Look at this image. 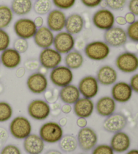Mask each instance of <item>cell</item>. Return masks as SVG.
Wrapping results in <instances>:
<instances>
[{
    "instance_id": "6da1fadb",
    "label": "cell",
    "mask_w": 138,
    "mask_h": 154,
    "mask_svg": "<svg viewBox=\"0 0 138 154\" xmlns=\"http://www.w3.org/2000/svg\"><path fill=\"white\" fill-rule=\"evenodd\" d=\"M9 130L14 138L24 140L31 134L32 126L30 121L27 118L23 116H18L10 122Z\"/></svg>"
},
{
    "instance_id": "7a4b0ae2",
    "label": "cell",
    "mask_w": 138,
    "mask_h": 154,
    "mask_svg": "<svg viewBox=\"0 0 138 154\" xmlns=\"http://www.w3.org/2000/svg\"><path fill=\"white\" fill-rule=\"evenodd\" d=\"M110 48L103 41H94L84 47V54L88 59L93 61H103L109 57Z\"/></svg>"
},
{
    "instance_id": "3957f363",
    "label": "cell",
    "mask_w": 138,
    "mask_h": 154,
    "mask_svg": "<svg viewBox=\"0 0 138 154\" xmlns=\"http://www.w3.org/2000/svg\"><path fill=\"white\" fill-rule=\"evenodd\" d=\"M39 136L45 143L49 144L57 143L63 136V129L59 123L49 121L40 126Z\"/></svg>"
},
{
    "instance_id": "277c9868",
    "label": "cell",
    "mask_w": 138,
    "mask_h": 154,
    "mask_svg": "<svg viewBox=\"0 0 138 154\" xmlns=\"http://www.w3.org/2000/svg\"><path fill=\"white\" fill-rule=\"evenodd\" d=\"M74 73L72 70L66 66L59 65L52 69L49 79L55 86L62 88L71 84L74 80Z\"/></svg>"
},
{
    "instance_id": "5b68a950",
    "label": "cell",
    "mask_w": 138,
    "mask_h": 154,
    "mask_svg": "<svg viewBox=\"0 0 138 154\" xmlns=\"http://www.w3.org/2000/svg\"><path fill=\"white\" fill-rule=\"evenodd\" d=\"M115 65L123 73H134L138 70V56L134 52H123L116 58Z\"/></svg>"
},
{
    "instance_id": "8992f818",
    "label": "cell",
    "mask_w": 138,
    "mask_h": 154,
    "mask_svg": "<svg viewBox=\"0 0 138 154\" xmlns=\"http://www.w3.org/2000/svg\"><path fill=\"white\" fill-rule=\"evenodd\" d=\"M92 23L96 28L106 31L114 26L115 16L108 8H101L94 13Z\"/></svg>"
},
{
    "instance_id": "52a82bcc",
    "label": "cell",
    "mask_w": 138,
    "mask_h": 154,
    "mask_svg": "<svg viewBox=\"0 0 138 154\" xmlns=\"http://www.w3.org/2000/svg\"><path fill=\"white\" fill-rule=\"evenodd\" d=\"M28 114L34 120L42 121L47 119L51 114V108L45 100H34L28 106Z\"/></svg>"
},
{
    "instance_id": "ba28073f",
    "label": "cell",
    "mask_w": 138,
    "mask_h": 154,
    "mask_svg": "<svg viewBox=\"0 0 138 154\" xmlns=\"http://www.w3.org/2000/svg\"><path fill=\"white\" fill-rule=\"evenodd\" d=\"M53 48L61 54H67L74 50L76 47V39L74 35L67 31H61L55 35Z\"/></svg>"
},
{
    "instance_id": "9c48e42d",
    "label": "cell",
    "mask_w": 138,
    "mask_h": 154,
    "mask_svg": "<svg viewBox=\"0 0 138 154\" xmlns=\"http://www.w3.org/2000/svg\"><path fill=\"white\" fill-rule=\"evenodd\" d=\"M39 64L46 70H52L59 66L63 61L62 54L56 49L49 48L42 49L38 57Z\"/></svg>"
},
{
    "instance_id": "30bf717a",
    "label": "cell",
    "mask_w": 138,
    "mask_h": 154,
    "mask_svg": "<svg viewBox=\"0 0 138 154\" xmlns=\"http://www.w3.org/2000/svg\"><path fill=\"white\" fill-rule=\"evenodd\" d=\"M77 140L80 149L84 152H88L93 149L97 145L98 135L94 129L86 126L80 129Z\"/></svg>"
},
{
    "instance_id": "8fae6325",
    "label": "cell",
    "mask_w": 138,
    "mask_h": 154,
    "mask_svg": "<svg viewBox=\"0 0 138 154\" xmlns=\"http://www.w3.org/2000/svg\"><path fill=\"white\" fill-rule=\"evenodd\" d=\"M34 20L28 18H20L14 24V31L18 38L30 39L33 38L37 31Z\"/></svg>"
},
{
    "instance_id": "7c38bea8",
    "label": "cell",
    "mask_w": 138,
    "mask_h": 154,
    "mask_svg": "<svg viewBox=\"0 0 138 154\" xmlns=\"http://www.w3.org/2000/svg\"><path fill=\"white\" fill-rule=\"evenodd\" d=\"M128 38L126 31L120 26H114L104 33V42L112 48H119L125 45Z\"/></svg>"
},
{
    "instance_id": "4fadbf2b",
    "label": "cell",
    "mask_w": 138,
    "mask_h": 154,
    "mask_svg": "<svg viewBox=\"0 0 138 154\" xmlns=\"http://www.w3.org/2000/svg\"><path fill=\"white\" fill-rule=\"evenodd\" d=\"M26 86L28 89L34 94H42L48 89V79L45 74L40 72H34L28 77Z\"/></svg>"
},
{
    "instance_id": "5bb4252c",
    "label": "cell",
    "mask_w": 138,
    "mask_h": 154,
    "mask_svg": "<svg viewBox=\"0 0 138 154\" xmlns=\"http://www.w3.org/2000/svg\"><path fill=\"white\" fill-rule=\"evenodd\" d=\"M78 87L83 97L93 99L98 93L99 82L95 76L88 75L81 79Z\"/></svg>"
},
{
    "instance_id": "9a60e30c",
    "label": "cell",
    "mask_w": 138,
    "mask_h": 154,
    "mask_svg": "<svg viewBox=\"0 0 138 154\" xmlns=\"http://www.w3.org/2000/svg\"><path fill=\"white\" fill-rule=\"evenodd\" d=\"M130 85L128 82L119 81L112 85L111 89V97L116 102L125 103L131 100L133 95Z\"/></svg>"
},
{
    "instance_id": "2e32d148",
    "label": "cell",
    "mask_w": 138,
    "mask_h": 154,
    "mask_svg": "<svg viewBox=\"0 0 138 154\" xmlns=\"http://www.w3.org/2000/svg\"><path fill=\"white\" fill-rule=\"evenodd\" d=\"M128 125V119L122 114L114 113L106 117L103 123V127L106 132L115 133L122 131Z\"/></svg>"
},
{
    "instance_id": "e0dca14e",
    "label": "cell",
    "mask_w": 138,
    "mask_h": 154,
    "mask_svg": "<svg viewBox=\"0 0 138 154\" xmlns=\"http://www.w3.org/2000/svg\"><path fill=\"white\" fill-rule=\"evenodd\" d=\"M67 16L63 10H51L46 17V26L53 32L63 31L65 29Z\"/></svg>"
},
{
    "instance_id": "ac0fdd59",
    "label": "cell",
    "mask_w": 138,
    "mask_h": 154,
    "mask_svg": "<svg viewBox=\"0 0 138 154\" xmlns=\"http://www.w3.org/2000/svg\"><path fill=\"white\" fill-rule=\"evenodd\" d=\"M55 35L47 26H43L37 29L33 37L35 45L42 49L51 48L53 45Z\"/></svg>"
},
{
    "instance_id": "d6986e66",
    "label": "cell",
    "mask_w": 138,
    "mask_h": 154,
    "mask_svg": "<svg viewBox=\"0 0 138 154\" xmlns=\"http://www.w3.org/2000/svg\"><path fill=\"white\" fill-rule=\"evenodd\" d=\"M95 104L92 99L80 97L74 104L73 111L78 118H88L92 115Z\"/></svg>"
},
{
    "instance_id": "ffe728a7",
    "label": "cell",
    "mask_w": 138,
    "mask_h": 154,
    "mask_svg": "<svg viewBox=\"0 0 138 154\" xmlns=\"http://www.w3.org/2000/svg\"><path fill=\"white\" fill-rule=\"evenodd\" d=\"M1 64L8 69H15L20 65L22 62L21 54L15 49L9 48L0 54Z\"/></svg>"
},
{
    "instance_id": "44dd1931",
    "label": "cell",
    "mask_w": 138,
    "mask_h": 154,
    "mask_svg": "<svg viewBox=\"0 0 138 154\" xmlns=\"http://www.w3.org/2000/svg\"><path fill=\"white\" fill-rule=\"evenodd\" d=\"M96 78L101 85L110 86L117 82L118 73L111 66L104 65L99 68L96 73Z\"/></svg>"
},
{
    "instance_id": "7402d4cb",
    "label": "cell",
    "mask_w": 138,
    "mask_h": 154,
    "mask_svg": "<svg viewBox=\"0 0 138 154\" xmlns=\"http://www.w3.org/2000/svg\"><path fill=\"white\" fill-rule=\"evenodd\" d=\"M96 111L102 117H108L115 113L117 102L111 96H103L99 98L95 105Z\"/></svg>"
},
{
    "instance_id": "603a6c76",
    "label": "cell",
    "mask_w": 138,
    "mask_h": 154,
    "mask_svg": "<svg viewBox=\"0 0 138 154\" xmlns=\"http://www.w3.org/2000/svg\"><path fill=\"white\" fill-rule=\"evenodd\" d=\"M131 141L128 134L119 131L113 134L110 139V145L115 152L123 153L128 151L131 146Z\"/></svg>"
},
{
    "instance_id": "cb8c5ba5",
    "label": "cell",
    "mask_w": 138,
    "mask_h": 154,
    "mask_svg": "<svg viewBox=\"0 0 138 154\" xmlns=\"http://www.w3.org/2000/svg\"><path fill=\"white\" fill-rule=\"evenodd\" d=\"M23 147L28 154H40L45 149V142L36 134H30L24 139Z\"/></svg>"
},
{
    "instance_id": "d4e9b609",
    "label": "cell",
    "mask_w": 138,
    "mask_h": 154,
    "mask_svg": "<svg viewBox=\"0 0 138 154\" xmlns=\"http://www.w3.org/2000/svg\"><path fill=\"white\" fill-rule=\"evenodd\" d=\"M84 25L85 21L82 16L78 13H74L67 17L65 29L69 33L75 35L80 33Z\"/></svg>"
},
{
    "instance_id": "484cf974",
    "label": "cell",
    "mask_w": 138,
    "mask_h": 154,
    "mask_svg": "<svg viewBox=\"0 0 138 154\" xmlns=\"http://www.w3.org/2000/svg\"><path fill=\"white\" fill-rule=\"evenodd\" d=\"M80 96L78 87L72 84L61 88L59 92V97L62 102L70 105H74Z\"/></svg>"
},
{
    "instance_id": "4316f807",
    "label": "cell",
    "mask_w": 138,
    "mask_h": 154,
    "mask_svg": "<svg viewBox=\"0 0 138 154\" xmlns=\"http://www.w3.org/2000/svg\"><path fill=\"white\" fill-rule=\"evenodd\" d=\"M10 8L14 14L18 16H26L32 10V0H12Z\"/></svg>"
},
{
    "instance_id": "83f0119b",
    "label": "cell",
    "mask_w": 138,
    "mask_h": 154,
    "mask_svg": "<svg viewBox=\"0 0 138 154\" xmlns=\"http://www.w3.org/2000/svg\"><path fill=\"white\" fill-rule=\"evenodd\" d=\"M84 58L80 52L77 50H72L65 54L64 62L67 67L71 70H77L80 68L84 64Z\"/></svg>"
},
{
    "instance_id": "f1b7e54d",
    "label": "cell",
    "mask_w": 138,
    "mask_h": 154,
    "mask_svg": "<svg viewBox=\"0 0 138 154\" xmlns=\"http://www.w3.org/2000/svg\"><path fill=\"white\" fill-rule=\"evenodd\" d=\"M59 143L60 149L66 153L73 152L78 147L77 137L72 134H66L63 136Z\"/></svg>"
},
{
    "instance_id": "f546056e",
    "label": "cell",
    "mask_w": 138,
    "mask_h": 154,
    "mask_svg": "<svg viewBox=\"0 0 138 154\" xmlns=\"http://www.w3.org/2000/svg\"><path fill=\"white\" fill-rule=\"evenodd\" d=\"M14 13L10 6L0 5V29H5L12 24L14 19Z\"/></svg>"
},
{
    "instance_id": "4dcf8cb0",
    "label": "cell",
    "mask_w": 138,
    "mask_h": 154,
    "mask_svg": "<svg viewBox=\"0 0 138 154\" xmlns=\"http://www.w3.org/2000/svg\"><path fill=\"white\" fill-rule=\"evenodd\" d=\"M53 7L51 0H35L33 4V10L38 16H44L51 12Z\"/></svg>"
},
{
    "instance_id": "1f68e13d",
    "label": "cell",
    "mask_w": 138,
    "mask_h": 154,
    "mask_svg": "<svg viewBox=\"0 0 138 154\" xmlns=\"http://www.w3.org/2000/svg\"><path fill=\"white\" fill-rule=\"evenodd\" d=\"M13 116L12 106L6 101H0V122H8Z\"/></svg>"
},
{
    "instance_id": "d6a6232c",
    "label": "cell",
    "mask_w": 138,
    "mask_h": 154,
    "mask_svg": "<svg viewBox=\"0 0 138 154\" xmlns=\"http://www.w3.org/2000/svg\"><path fill=\"white\" fill-rule=\"evenodd\" d=\"M52 3L57 9L61 10H68L75 5L76 0H52Z\"/></svg>"
},
{
    "instance_id": "836d02e7",
    "label": "cell",
    "mask_w": 138,
    "mask_h": 154,
    "mask_svg": "<svg viewBox=\"0 0 138 154\" xmlns=\"http://www.w3.org/2000/svg\"><path fill=\"white\" fill-rule=\"evenodd\" d=\"M11 38L5 29H0V52L4 51L10 48Z\"/></svg>"
},
{
    "instance_id": "e575fe53",
    "label": "cell",
    "mask_w": 138,
    "mask_h": 154,
    "mask_svg": "<svg viewBox=\"0 0 138 154\" xmlns=\"http://www.w3.org/2000/svg\"><path fill=\"white\" fill-rule=\"evenodd\" d=\"M126 32L129 39L133 42L138 43V20L129 24Z\"/></svg>"
},
{
    "instance_id": "d590c367",
    "label": "cell",
    "mask_w": 138,
    "mask_h": 154,
    "mask_svg": "<svg viewBox=\"0 0 138 154\" xmlns=\"http://www.w3.org/2000/svg\"><path fill=\"white\" fill-rule=\"evenodd\" d=\"M106 6L110 10L118 11L123 10L127 4V0H104Z\"/></svg>"
},
{
    "instance_id": "8d00e7d4",
    "label": "cell",
    "mask_w": 138,
    "mask_h": 154,
    "mask_svg": "<svg viewBox=\"0 0 138 154\" xmlns=\"http://www.w3.org/2000/svg\"><path fill=\"white\" fill-rule=\"evenodd\" d=\"M28 40L24 38H18L14 42V49H15L16 51H18L20 54H24L27 51L28 49Z\"/></svg>"
},
{
    "instance_id": "74e56055",
    "label": "cell",
    "mask_w": 138,
    "mask_h": 154,
    "mask_svg": "<svg viewBox=\"0 0 138 154\" xmlns=\"http://www.w3.org/2000/svg\"><path fill=\"white\" fill-rule=\"evenodd\" d=\"M92 154H115V152L110 145L100 144L96 145V147L92 149Z\"/></svg>"
},
{
    "instance_id": "f35d334b",
    "label": "cell",
    "mask_w": 138,
    "mask_h": 154,
    "mask_svg": "<svg viewBox=\"0 0 138 154\" xmlns=\"http://www.w3.org/2000/svg\"><path fill=\"white\" fill-rule=\"evenodd\" d=\"M0 154H22L20 148L15 145H7L2 149Z\"/></svg>"
},
{
    "instance_id": "ab89813d",
    "label": "cell",
    "mask_w": 138,
    "mask_h": 154,
    "mask_svg": "<svg viewBox=\"0 0 138 154\" xmlns=\"http://www.w3.org/2000/svg\"><path fill=\"white\" fill-rule=\"evenodd\" d=\"M84 6L89 8H95L100 6L103 0H80Z\"/></svg>"
},
{
    "instance_id": "60d3db41",
    "label": "cell",
    "mask_w": 138,
    "mask_h": 154,
    "mask_svg": "<svg viewBox=\"0 0 138 154\" xmlns=\"http://www.w3.org/2000/svg\"><path fill=\"white\" fill-rule=\"evenodd\" d=\"M128 9L129 12L134 14L136 16H138V0H129Z\"/></svg>"
},
{
    "instance_id": "b9f144b4",
    "label": "cell",
    "mask_w": 138,
    "mask_h": 154,
    "mask_svg": "<svg viewBox=\"0 0 138 154\" xmlns=\"http://www.w3.org/2000/svg\"><path fill=\"white\" fill-rule=\"evenodd\" d=\"M129 85L134 92L138 93V73L135 74L131 76Z\"/></svg>"
},
{
    "instance_id": "7bdbcfd3",
    "label": "cell",
    "mask_w": 138,
    "mask_h": 154,
    "mask_svg": "<svg viewBox=\"0 0 138 154\" xmlns=\"http://www.w3.org/2000/svg\"><path fill=\"white\" fill-rule=\"evenodd\" d=\"M45 101L49 103H55L57 101V97H59V95L55 96L54 93L51 91H47L46 90L45 92Z\"/></svg>"
},
{
    "instance_id": "ee69618b",
    "label": "cell",
    "mask_w": 138,
    "mask_h": 154,
    "mask_svg": "<svg viewBox=\"0 0 138 154\" xmlns=\"http://www.w3.org/2000/svg\"><path fill=\"white\" fill-rule=\"evenodd\" d=\"M26 68L29 70H34L38 68V63L36 61H28L25 64Z\"/></svg>"
},
{
    "instance_id": "f6af8a7d",
    "label": "cell",
    "mask_w": 138,
    "mask_h": 154,
    "mask_svg": "<svg viewBox=\"0 0 138 154\" xmlns=\"http://www.w3.org/2000/svg\"><path fill=\"white\" fill-rule=\"evenodd\" d=\"M124 17H125V20L127 22V23H128L129 24H131L132 23H134V22L136 20V16H135L134 14H132L131 12L127 13Z\"/></svg>"
},
{
    "instance_id": "bcb514c9",
    "label": "cell",
    "mask_w": 138,
    "mask_h": 154,
    "mask_svg": "<svg viewBox=\"0 0 138 154\" xmlns=\"http://www.w3.org/2000/svg\"><path fill=\"white\" fill-rule=\"evenodd\" d=\"M8 138V133L3 127H0V141L1 142H5Z\"/></svg>"
},
{
    "instance_id": "7dc6e473",
    "label": "cell",
    "mask_w": 138,
    "mask_h": 154,
    "mask_svg": "<svg viewBox=\"0 0 138 154\" xmlns=\"http://www.w3.org/2000/svg\"><path fill=\"white\" fill-rule=\"evenodd\" d=\"M76 124L78 125V127L80 128H84L86 126H87L88 125V121L86 120V118H78V120L76 121Z\"/></svg>"
},
{
    "instance_id": "c3c4849f",
    "label": "cell",
    "mask_w": 138,
    "mask_h": 154,
    "mask_svg": "<svg viewBox=\"0 0 138 154\" xmlns=\"http://www.w3.org/2000/svg\"><path fill=\"white\" fill-rule=\"evenodd\" d=\"M61 110H62V112L63 114H68L71 113V112L73 110V107L71 106V105H70V104L65 103L64 105L62 106V108H61Z\"/></svg>"
},
{
    "instance_id": "681fc988",
    "label": "cell",
    "mask_w": 138,
    "mask_h": 154,
    "mask_svg": "<svg viewBox=\"0 0 138 154\" xmlns=\"http://www.w3.org/2000/svg\"><path fill=\"white\" fill-rule=\"evenodd\" d=\"M34 23L37 28H40V27L43 26L44 19L43 18L42 16H37V17H36L34 20Z\"/></svg>"
},
{
    "instance_id": "f907efd6",
    "label": "cell",
    "mask_w": 138,
    "mask_h": 154,
    "mask_svg": "<svg viewBox=\"0 0 138 154\" xmlns=\"http://www.w3.org/2000/svg\"><path fill=\"white\" fill-rule=\"evenodd\" d=\"M115 23L119 26H124L127 24V22L125 20V17H124V16H117V17L115 18Z\"/></svg>"
},
{
    "instance_id": "816d5d0a",
    "label": "cell",
    "mask_w": 138,
    "mask_h": 154,
    "mask_svg": "<svg viewBox=\"0 0 138 154\" xmlns=\"http://www.w3.org/2000/svg\"><path fill=\"white\" fill-rule=\"evenodd\" d=\"M24 74H25V68L23 67L19 68L17 71H16V76H17L18 78L22 77L24 75Z\"/></svg>"
},
{
    "instance_id": "f5cc1de1",
    "label": "cell",
    "mask_w": 138,
    "mask_h": 154,
    "mask_svg": "<svg viewBox=\"0 0 138 154\" xmlns=\"http://www.w3.org/2000/svg\"><path fill=\"white\" fill-rule=\"evenodd\" d=\"M45 154H63L62 152H59V151L56 150V149H50L47 151L45 153Z\"/></svg>"
},
{
    "instance_id": "db71d44e",
    "label": "cell",
    "mask_w": 138,
    "mask_h": 154,
    "mask_svg": "<svg viewBox=\"0 0 138 154\" xmlns=\"http://www.w3.org/2000/svg\"><path fill=\"white\" fill-rule=\"evenodd\" d=\"M126 154H138V149H133L129 150V152H128Z\"/></svg>"
},
{
    "instance_id": "11a10c76",
    "label": "cell",
    "mask_w": 138,
    "mask_h": 154,
    "mask_svg": "<svg viewBox=\"0 0 138 154\" xmlns=\"http://www.w3.org/2000/svg\"><path fill=\"white\" fill-rule=\"evenodd\" d=\"M136 50L138 51V43H137V44L136 45Z\"/></svg>"
},
{
    "instance_id": "9f6ffc18",
    "label": "cell",
    "mask_w": 138,
    "mask_h": 154,
    "mask_svg": "<svg viewBox=\"0 0 138 154\" xmlns=\"http://www.w3.org/2000/svg\"><path fill=\"white\" fill-rule=\"evenodd\" d=\"M78 154H87V153H78Z\"/></svg>"
},
{
    "instance_id": "6f0895ef",
    "label": "cell",
    "mask_w": 138,
    "mask_h": 154,
    "mask_svg": "<svg viewBox=\"0 0 138 154\" xmlns=\"http://www.w3.org/2000/svg\"><path fill=\"white\" fill-rule=\"evenodd\" d=\"M1 64H1V60H0V66H1Z\"/></svg>"
}]
</instances>
